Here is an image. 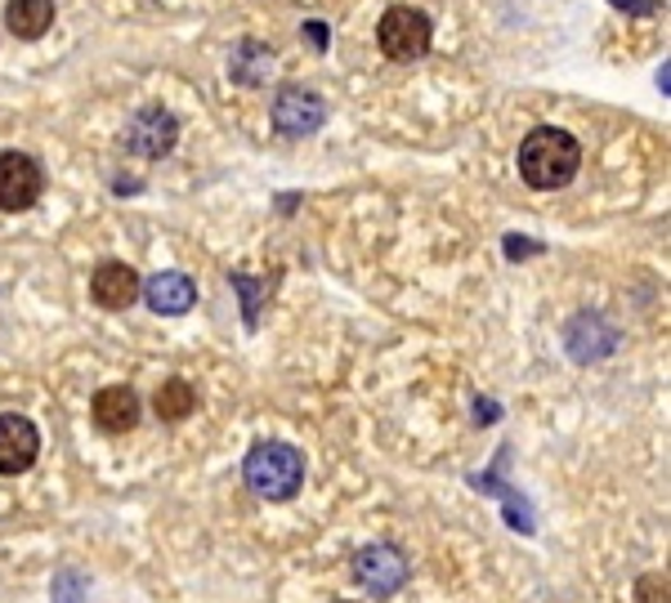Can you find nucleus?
<instances>
[{
	"mask_svg": "<svg viewBox=\"0 0 671 603\" xmlns=\"http://www.w3.org/2000/svg\"><path fill=\"white\" fill-rule=\"evenodd\" d=\"M582 166V143L559 130V126H537L524 143H519V179L537 193H555L565 188Z\"/></svg>",
	"mask_w": 671,
	"mask_h": 603,
	"instance_id": "1",
	"label": "nucleus"
},
{
	"mask_svg": "<svg viewBox=\"0 0 671 603\" xmlns=\"http://www.w3.org/2000/svg\"><path fill=\"white\" fill-rule=\"evenodd\" d=\"M246 487L265 501H291L305 487V457L287 442H255L246 451Z\"/></svg>",
	"mask_w": 671,
	"mask_h": 603,
	"instance_id": "2",
	"label": "nucleus"
},
{
	"mask_svg": "<svg viewBox=\"0 0 671 603\" xmlns=\"http://www.w3.org/2000/svg\"><path fill=\"white\" fill-rule=\"evenodd\" d=\"M377 46L385 59L394 63H413L430 50V18L421 10H407V5H394L381 14L377 23Z\"/></svg>",
	"mask_w": 671,
	"mask_h": 603,
	"instance_id": "3",
	"label": "nucleus"
},
{
	"mask_svg": "<svg viewBox=\"0 0 671 603\" xmlns=\"http://www.w3.org/2000/svg\"><path fill=\"white\" fill-rule=\"evenodd\" d=\"M407 573H413V568H407V559H403L398 546L377 541V546H363L354 554V577L371 594H394V590H403L407 586Z\"/></svg>",
	"mask_w": 671,
	"mask_h": 603,
	"instance_id": "4",
	"label": "nucleus"
},
{
	"mask_svg": "<svg viewBox=\"0 0 671 603\" xmlns=\"http://www.w3.org/2000/svg\"><path fill=\"white\" fill-rule=\"evenodd\" d=\"M46 188V175L23 153H0V210H27L36 206Z\"/></svg>",
	"mask_w": 671,
	"mask_h": 603,
	"instance_id": "5",
	"label": "nucleus"
},
{
	"mask_svg": "<svg viewBox=\"0 0 671 603\" xmlns=\"http://www.w3.org/2000/svg\"><path fill=\"white\" fill-rule=\"evenodd\" d=\"M322 121H327V103H322L314 90H305V86H287V90L274 99V126H278L282 134H291V139L314 134Z\"/></svg>",
	"mask_w": 671,
	"mask_h": 603,
	"instance_id": "6",
	"label": "nucleus"
},
{
	"mask_svg": "<svg viewBox=\"0 0 671 603\" xmlns=\"http://www.w3.org/2000/svg\"><path fill=\"white\" fill-rule=\"evenodd\" d=\"M41 457V434L18 411H0V474H23Z\"/></svg>",
	"mask_w": 671,
	"mask_h": 603,
	"instance_id": "7",
	"label": "nucleus"
},
{
	"mask_svg": "<svg viewBox=\"0 0 671 603\" xmlns=\"http://www.w3.org/2000/svg\"><path fill=\"white\" fill-rule=\"evenodd\" d=\"M175 139H179V126L166 107H143L126 126V147L135 157H166L175 147Z\"/></svg>",
	"mask_w": 671,
	"mask_h": 603,
	"instance_id": "8",
	"label": "nucleus"
},
{
	"mask_svg": "<svg viewBox=\"0 0 671 603\" xmlns=\"http://www.w3.org/2000/svg\"><path fill=\"white\" fill-rule=\"evenodd\" d=\"M139 291H143L139 273L130 269V264H122V259H107V264H99L94 278H90V295H94V305H99V309H112V313L130 309L135 299H139Z\"/></svg>",
	"mask_w": 671,
	"mask_h": 603,
	"instance_id": "9",
	"label": "nucleus"
},
{
	"mask_svg": "<svg viewBox=\"0 0 671 603\" xmlns=\"http://www.w3.org/2000/svg\"><path fill=\"white\" fill-rule=\"evenodd\" d=\"M94 425L103 434H126L139 425V394L130 385H107L94 394Z\"/></svg>",
	"mask_w": 671,
	"mask_h": 603,
	"instance_id": "10",
	"label": "nucleus"
},
{
	"mask_svg": "<svg viewBox=\"0 0 671 603\" xmlns=\"http://www.w3.org/2000/svg\"><path fill=\"white\" fill-rule=\"evenodd\" d=\"M139 295L148 299V309L162 313V318H179V313H189L198 305V286H193V278H183V273H157Z\"/></svg>",
	"mask_w": 671,
	"mask_h": 603,
	"instance_id": "11",
	"label": "nucleus"
},
{
	"mask_svg": "<svg viewBox=\"0 0 671 603\" xmlns=\"http://www.w3.org/2000/svg\"><path fill=\"white\" fill-rule=\"evenodd\" d=\"M50 23H54V0H10L5 5V27L18 36V41L46 36Z\"/></svg>",
	"mask_w": 671,
	"mask_h": 603,
	"instance_id": "12",
	"label": "nucleus"
},
{
	"mask_svg": "<svg viewBox=\"0 0 671 603\" xmlns=\"http://www.w3.org/2000/svg\"><path fill=\"white\" fill-rule=\"evenodd\" d=\"M274 72V54L259 46V41H242L238 50H233V63H229V77L238 81V86H259Z\"/></svg>",
	"mask_w": 671,
	"mask_h": 603,
	"instance_id": "13",
	"label": "nucleus"
},
{
	"mask_svg": "<svg viewBox=\"0 0 671 603\" xmlns=\"http://www.w3.org/2000/svg\"><path fill=\"white\" fill-rule=\"evenodd\" d=\"M153 407H157V416H162V421H183V416H193L198 394H193L189 381H179V375H175V381H166V385L157 389Z\"/></svg>",
	"mask_w": 671,
	"mask_h": 603,
	"instance_id": "14",
	"label": "nucleus"
},
{
	"mask_svg": "<svg viewBox=\"0 0 671 603\" xmlns=\"http://www.w3.org/2000/svg\"><path fill=\"white\" fill-rule=\"evenodd\" d=\"M233 286L242 291V305H246V322L255 326V318H259V291H269V286H255L246 273H233Z\"/></svg>",
	"mask_w": 671,
	"mask_h": 603,
	"instance_id": "15",
	"label": "nucleus"
},
{
	"mask_svg": "<svg viewBox=\"0 0 671 603\" xmlns=\"http://www.w3.org/2000/svg\"><path fill=\"white\" fill-rule=\"evenodd\" d=\"M636 603H667V577L662 573H649L636 581Z\"/></svg>",
	"mask_w": 671,
	"mask_h": 603,
	"instance_id": "16",
	"label": "nucleus"
}]
</instances>
